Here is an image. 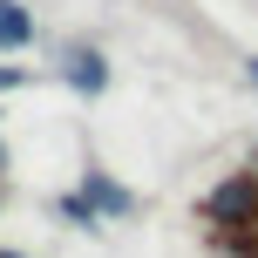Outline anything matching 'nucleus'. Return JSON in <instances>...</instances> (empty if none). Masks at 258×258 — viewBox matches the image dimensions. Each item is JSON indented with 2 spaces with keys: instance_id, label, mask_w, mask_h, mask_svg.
Returning <instances> with one entry per match:
<instances>
[{
  "instance_id": "1",
  "label": "nucleus",
  "mask_w": 258,
  "mask_h": 258,
  "mask_svg": "<svg viewBox=\"0 0 258 258\" xmlns=\"http://www.w3.org/2000/svg\"><path fill=\"white\" fill-rule=\"evenodd\" d=\"M204 218L224 224V231H238V238H258V177H238V183H224V190H211Z\"/></svg>"
},
{
  "instance_id": "2",
  "label": "nucleus",
  "mask_w": 258,
  "mask_h": 258,
  "mask_svg": "<svg viewBox=\"0 0 258 258\" xmlns=\"http://www.w3.org/2000/svg\"><path fill=\"white\" fill-rule=\"evenodd\" d=\"M82 197H89V211H109V218H129V190L116 177H102V170H89L82 177Z\"/></svg>"
},
{
  "instance_id": "3",
  "label": "nucleus",
  "mask_w": 258,
  "mask_h": 258,
  "mask_svg": "<svg viewBox=\"0 0 258 258\" xmlns=\"http://www.w3.org/2000/svg\"><path fill=\"white\" fill-rule=\"evenodd\" d=\"M68 82H75L82 95H95V89H102V82H109V68H102V54H89V48H75V54H68Z\"/></svg>"
},
{
  "instance_id": "4",
  "label": "nucleus",
  "mask_w": 258,
  "mask_h": 258,
  "mask_svg": "<svg viewBox=\"0 0 258 258\" xmlns=\"http://www.w3.org/2000/svg\"><path fill=\"white\" fill-rule=\"evenodd\" d=\"M27 41H34V21H27V7L0 0V48H27Z\"/></svg>"
}]
</instances>
